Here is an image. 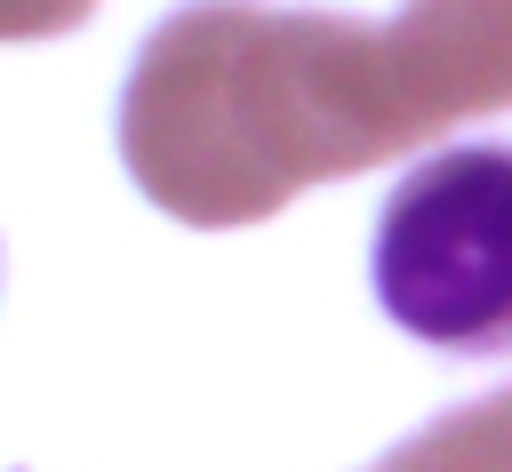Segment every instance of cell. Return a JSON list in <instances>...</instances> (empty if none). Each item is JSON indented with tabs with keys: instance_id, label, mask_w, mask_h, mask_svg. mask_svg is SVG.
I'll return each mask as SVG.
<instances>
[{
	"instance_id": "obj_3",
	"label": "cell",
	"mask_w": 512,
	"mask_h": 472,
	"mask_svg": "<svg viewBox=\"0 0 512 472\" xmlns=\"http://www.w3.org/2000/svg\"><path fill=\"white\" fill-rule=\"evenodd\" d=\"M368 472H512V384L480 392L464 408H440L424 432L384 448V464H368Z\"/></svg>"
},
{
	"instance_id": "obj_2",
	"label": "cell",
	"mask_w": 512,
	"mask_h": 472,
	"mask_svg": "<svg viewBox=\"0 0 512 472\" xmlns=\"http://www.w3.org/2000/svg\"><path fill=\"white\" fill-rule=\"evenodd\" d=\"M384 320L448 360L512 352V144H448L416 160L368 240Z\"/></svg>"
},
{
	"instance_id": "obj_4",
	"label": "cell",
	"mask_w": 512,
	"mask_h": 472,
	"mask_svg": "<svg viewBox=\"0 0 512 472\" xmlns=\"http://www.w3.org/2000/svg\"><path fill=\"white\" fill-rule=\"evenodd\" d=\"M96 16V0H0V40H64Z\"/></svg>"
},
{
	"instance_id": "obj_1",
	"label": "cell",
	"mask_w": 512,
	"mask_h": 472,
	"mask_svg": "<svg viewBox=\"0 0 512 472\" xmlns=\"http://www.w3.org/2000/svg\"><path fill=\"white\" fill-rule=\"evenodd\" d=\"M504 104L512 0H400L392 24L192 0L144 32L112 136L160 216L232 232Z\"/></svg>"
},
{
	"instance_id": "obj_5",
	"label": "cell",
	"mask_w": 512,
	"mask_h": 472,
	"mask_svg": "<svg viewBox=\"0 0 512 472\" xmlns=\"http://www.w3.org/2000/svg\"><path fill=\"white\" fill-rule=\"evenodd\" d=\"M0 280H8V264H0Z\"/></svg>"
}]
</instances>
